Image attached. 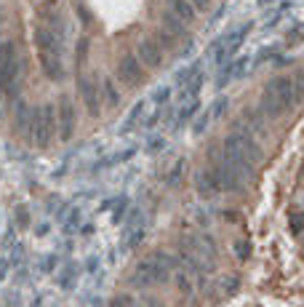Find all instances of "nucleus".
Here are the masks:
<instances>
[{"label": "nucleus", "instance_id": "nucleus-10", "mask_svg": "<svg viewBox=\"0 0 304 307\" xmlns=\"http://www.w3.org/2000/svg\"><path fill=\"white\" fill-rule=\"evenodd\" d=\"M99 91H102V96H104V101H107L110 107H118L120 105V91H118V83L112 80V78H102Z\"/></svg>", "mask_w": 304, "mask_h": 307}, {"label": "nucleus", "instance_id": "nucleus-7", "mask_svg": "<svg viewBox=\"0 0 304 307\" xmlns=\"http://www.w3.org/2000/svg\"><path fill=\"white\" fill-rule=\"evenodd\" d=\"M35 110L37 107H30L24 101L16 105V113H14V120H16V131L30 139V131H32V120H35Z\"/></svg>", "mask_w": 304, "mask_h": 307}, {"label": "nucleus", "instance_id": "nucleus-6", "mask_svg": "<svg viewBox=\"0 0 304 307\" xmlns=\"http://www.w3.org/2000/svg\"><path fill=\"white\" fill-rule=\"evenodd\" d=\"M262 91H267V94H275L278 99H283L286 105H296L299 101V91H296V83H293V78H272L267 86H264Z\"/></svg>", "mask_w": 304, "mask_h": 307}, {"label": "nucleus", "instance_id": "nucleus-14", "mask_svg": "<svg viewBox=\"0 0 304 307\" xmlns=\"http://www.w3.org/2000/svg\"><path fill=\"white\" fill-rule=\"evenodd\" d=\"M27 222H30V217L24 214V209H19V225H27Z\"/></svg>", "mask_w": 304, "mask_h": 307}, {"label": "nucleus", "instance_id": "nucleus-8", "mask_svg": "<svg viewBox=\"0 0 304 307\" xmlns=\"http://www.w3.org/2000/svg\"><path fill=\"white\" fill-rule=\"evenodd\" d=\"M160 27H163L166 32H171L174 38H184V35H187V24L179 19L176 14H171L168 8H163V11H160Z\"/></svg>", "mask_w": 304, "mask_h": 307}, {"label": "nucleus", "instance_id": "nucleus-3", "mask_svg": "<svg viewBox=\"0 0 304 307\" xmlns=\"http://www.w3.org/2000/svg\"><path fill=\"white\" fill-rule=\"evenodd\" d=\"M75 123H78V113L70 96H62L59 107H56V131H59L62 142H70L75 134Z\"/></svg>", "mask_w": 304, "mask_h": 307}, {"label": "nucleus", "instance_id": "nucleus-13", "mask_svg": "<svg viewBox=\"0 0 304 307\" xmlns=\"http://www.w3.org/2000/svg\"><path fill=\"white\" fill-rule=\"evenodd\" d=\"M189 3L195 6V11H208V6H211V0H189Z\"/></svg>", "mask_w": 304, "mask_h": 307}, {"label": "nucleus", "instance_id": "nucleus-1", "mask_svg": "<svg viewBox=\"0 0 304 307\" xmlns=\"http://www.w3.org/2000/svg\"><path fill=\"white\" fill-rule=\"evenodd\" d=\"M56 136V107L54 105H43L35 110V120H32V131H30V142L35 147H48Z\"/></svg>", "mask_w": 304, "mask_h": 307}, {"label": "nucleus", "instance_id": "nucleus-9", "mask_svg": "<svg viewBox=\"0 0 304 307\" xmlns=\"http://www.w3.org/2000/svg\"><path fill=\"white\" fill-rule=\"evenodd\" d=\"M166 6H168V11H171V14H176L184 24H192V22H195V16H197L195 6L189 3V0H166Z\"/></svg>", "mask_w": 304, "mask_h": 307}, {"label": "nucleus", "instance_id": "nucleus-2", "mask_svg": "<svg viewBox=\"0 0 304 307\" xmlns=\"http://www.w3.org/2000/svg\"><path fill=\"white\" fill-rule=\"evenodd\" d=\"M115 78L128 88H136L139 83H144V67L134 54H123L115 64Z\"/></svg>", "mask_w": 304, "mask_h": 307}, {"label": "nucleus", "instance_id": "nucleus-12", "mask_svg": "<svg viewBox=\"0 0 304 307\" xmlns=\"http://www.w3.org/2000/svg\"><path fill=\"white\" fill-rule=\"evenodd\" d=\"M88 38H80L78 40V62H85V57H88Z\"/></svg>", "mask_w": 304, "mask_h": 307}, {"label": "nucleus", "instance_id": "nucleus-5", "mask_svg": "<svg viewBox=\"0 0 304 307\" xmlns=\"http://www.w3.org/2000/svg\"><path fill=\"white\" fill-rule=\"evenodd\" d=\"M78 91H80V99H83L85 110H88V115L96 118V115L102 113V91H99V80L80 75V78H78Z\"/></svg>", "mask_w": 304, "mask_h": 307}, {"label": "nucleus", "instance_id": "nucleus-4", "mask_svg": "<svg viewBox=\"0 0 304 307\" xmlns=\"http://www.w3.org/2000/svg\"><path fill=\"white\" fill-rule=\"evenodd\" d=\"M134 57L141 62V67H144V70H158L160 64H163V48H160V45L147 35V38H139L136 40Z\"/></svg>", "mask_w": 304, "mask_h": 307}, {"label": "nucleus", "instance_id": "nucleus-11", "mask_svg": "<svg viewBox=\"0 0 304 307\" xmlns=\"http://www.w3.org/2000/svg\"><path fill=\"white\" fill-rule=\"evenodd\" d=\"M149 38L155 40V43H158V45H160V48H163V51H171V48H174V43H176V38H174V35H171V32H166L163 27H160V30H155V32L149 35Z\"/></svg>", "mask_w": 304, "mask_h": 307}]
</instances>
